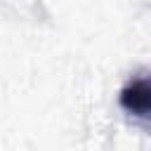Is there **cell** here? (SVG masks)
<instances>
[{"label":"cell","mask_w":151,"mask_h":151,"mask_svg":"<svg viewBox=\"0 0 151 151\" xmlns=\"http://www.w3.org/2000/svg\"><path fill=\"white\" fill-rule=\"evenodd\" d=\"M118 104L132 120L151 130V71L130 78L118 94Z\"/></svg>","instance_id":"6da1fadb"}]
</instances>
